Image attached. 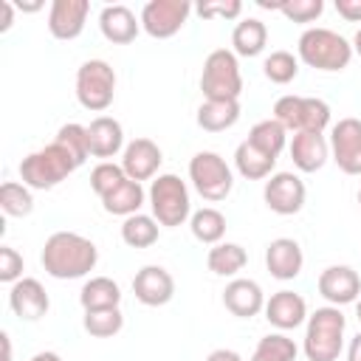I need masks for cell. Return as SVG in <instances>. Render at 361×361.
Listing matches in <instances>:
<instances>
[{
	"mask_svg": "<svg viewBox=\"0 0 361 361\" xmlns=\"http://www.w3.org/2000/svg\"><path fill=\"white\" fill-rule=\"evenodd\" d=\"M39 262L54 279H82L96 268L99 248L76 231H54L42 245Z\"/></svg>",
	"mask_w": 361,
	"mask_h": 361,
	"instance_id": "6da1fadb",
	"label": "cell"
},
{
	"mask_svg": "<svg viewBox=\"0 0 361 361\" xmlns=\"http://www.w3.org/2000/svg\"><path fill=\"white\" fill-rule=\"evenodd\" d=\"M296 56H299V62H305L313 71L338 73L353 59V42L344 39L333 28L313 25V28H305L302 31V37L296 42Z\"/></svg>",
	"mask_w": 361,
	"mask_h": 361,
	"instance_id": "7a4b0ae2",
	"label": "cell"
},
{
	"mask_svg": "<svg viewBox=\"0 0 361 361\" xmlns=\"http://www.w3.org/2000/svg\"><path fill=\"white\" fill-rule=\"evenodd\" d=\"M344 330H347V319L341 307L324 305L307 313L305 338H302V350L307 361H338L344 350Z\"/></svg>",
	"mask_w": 361,
	"mask_h": 361,
	"instance_id": "3957f363",
	"label": "cell"
},
{
	"mask_svg": "<svg viewBox=\"0 0 361 361\" xmlns=\"http://www.w3.org/2000/svg\"><path fill=\"white\" fill-rule=\"evenodd\" d=\"M76 166V161L71 158V152L65 147H59L56 141H51L48 147L42 149H34L28 152L23 161H20V180L28 186V189H54L59 186Z\"/></svg>",
	"mask_w": 361,
	"mask_h": 361,
	"instance_id": "277c9868",
	"label": "cell"
},
{
	"mask_svg": "<svg viewBox=\"0 0 361 361\" xmlns=\"http://www.w3.org/2000/svg\"><path fill=\"white\" fill-rule=\"evenodd\" d=\"M147 200L152 209V217L164 228H178L192 217V200H189V186L172 172H164L152 178L147 189Z\"/></svg>",
	"mask_w": 361,
	"mask_h": 361,
	"instance_id": "5b68a950",
	"label": "cell"
},
{
	"mask_svg": "<svg viewBox=\"0 0 361 361\" xmlns=\"http://www.w3.org/2000/svg\"><path fill=\"white\" fill-rule=\"evenodd\" d=\"M200 90L206 99L212 102H240L243 93V73H240V62L237 54L228 48H217L203 59V71H200Z\"/></svg>",
	"mask_w": 361,
	"mask_h": 361,
	"instance_id": "8992f818",
	"label": "cell"
},
{
	"mask_svg": "<svg viewBox=\"0 0 361 361\" xmlns=\"http://www.w3.org/2000/svg\"><path fill=\"white\" fill-rule=\"evenodd\" d=\"M274 118L288 133H324L330 124V104L316 96H279L274 102Z\"/></svg>",
	"mask_w": 361,
	"mask_h": 361,
	"instance_id": "52a82bcc",
	"label": "cell"
},
{
	"mask_svg": "<svg viewBox=\"0 0 361 361\" xmlns=\"http://www.w3.org/2000/svg\"><path fill=\"white\" fill-rule=\"evenodd\" d=\"M189 180L195 186V192L203 197V200H226L234 189V172L231 166L226 164L223 155L212 152V149H200L192 155L189 161Z\"/></svg>",
	"mask_w": 361,
	"mask_h": 361,
	"instance_id": "ba28073f",
	"label": "cell"
},
{
	"mask_svg": "<svg viewBox=\"0 0 361 361\" xmlns=\"http://www.w3.org/2000/svg\"><path fill=\"white\" fill-rule=\"evenodd\" d=\"M76 99L85 110L102 113L116 99V71L104 59H87L76 71Z\"/></svg>",
	"mask_w": 361,
	"mask_h": 361,
	"instance_id": "9c48e42d",
	"label": "cell"
},
{
	"mask_svg": "<svg viewBox=\"0 0 361 361\" xmlns=\"http://www.w3.org/2000/svg\"><path fill=\"white\" fill-rule=\"evenodd\" d=\"M189 14H192L189 0H149V3H144L138 20H141V28L149 37L169 39L186 25Z\"/></svg>",
	"mask_w": 361,
	"mask_h": 361,
	"instance_id": "30bf717a",
	"label": "cell"
},
{
	"mask_svg": "<svg viewBox=\"0 0 361 361\" xmlns=\"http://www.w3.org/2000/svg\"><path fill=\"white\" fill-rule=\"evenodd\" d=\"M330 158L344 175H361V118H338L330 127Z\"/></svg>",
	"mask_w": 361,
	"mask_h": 361,
	"instance_id": "8fae6325",
	"label": "cell"
},
{
	"mask_svg": "<svg viewBox=\"0 0 361 361\" xmlns=\"http://www.w3.org/2000/svg\"><path fill=\"white\" fill-rule=\"evenodd\" d=\"M307 189L296 172H274L262 186V200L274 214H299L305 206Z\"/></svg>",
	"mask_w": 361,
	"mask_h": 361,
	"instance_id": "7c38bea8",
	"label": "cell"
},
{
	"mask_svg": "<svg viewBox=\"0 0 361 361\" xmlns=\"http://www.w3.org/2000/svg\"><path fill=\"white\" fill-rule=\"evenodd\" d=\"M316 288H319V293H322L333 307H341V305L358 302V296H361V276H358V271L350 268V265H327V268L319 274Z\"/></svg>",
	"mask_w": 361,
	"mask_h": 361,
	"instance_id": "4fadbf2b",
	"label": "cell"
},
{
	"mask_svg": "<svg viewBox=\"0 0 361 361\" xmlns=\"http://www.w3.org/2000/svg\"><path fill=\"white\" fill-rule=\"evenodd\" d=\"M8 307L20 322H39L48 313L51 299L39 279L23 276L8 288Z\"/></svg>",
	"mask_w": 361,
	"mask_h": 361,
	"instance_id": "5bb4252c",
	"label": "cell"
},
{
	"mask_svg": "<svg viewBox=\"0 0 361 361\" xmlns=\"http://www.w3.org/2000/svg\"><path fill=\"white\" fill-rule=\"evenodd\" d=\"M161 161H164V152L161 147L152 141V138H133L124 152H121V169L130 180H149V178H158V169H161Z\"/></svg>",
	"mask_w": 361,
	"mask_h": 361,
	"instance_id": "9a60e30c",
	"label": "cell"
},
{
	"mask_svg": "<svg viewBox=\"0 0 361 361\" xmlns=\"http://www.w3.org/2000/svg\"><path fill=\"white\" fill-rule=\"evenodd\" d=\"M133 293L147 307H161L175 296V279L164 265H144L133 276Z\"/></svg>",
	"mask_w": 361,
	"mask_h": 361,
	"instance_id": "2e32d148",
	"label": "cell"
},
{
	"mask_svg": "<svg viewBox=\"0 0 361 361\" xmlns=\"http://www.w3.org/2000/svg\"><path fill=\"white\" fill-rule=\"evenodd\" d=\"M262 313H265L271 327L285 333V330H296L299 324L307 322V302H305L302 293L285 288V290H276V293H271L265 299V310Z\"/></svg>",
	"mask_w": 361,
	"mask_h": 361,
	"instance_id": "e0dca14e",
	"label": "cell"
},
{
	"mask_svg": "<svg viewBox=\"0 0 361 361\" xmlns=\"http://www.w3.org/2000/svg\"><path fill=\"white\" fill-rule=\"evenodd\" d=\"M90 3L87 0H54L48 8V31L54 39L71 42L85 31Z\"/></svg>",
	"mask_w": 361,
	"mask_h": 361,
	"instance_id": "ac0fdd59",
	"label": "cell"
},
{
	"mask_svg": "<svg viewBox=\"0 0 361 361\" xmlns=\"http://www.w3.org/2000/svg\"><path fill=\"white\" fill-rule=\"evenodd\" d=\"M302 265H305V254H302V245L293 237H276V240L268 243L265 268L274 279H279V282L296 279L302 274Z\"/></svg>",
	"mask_w": 361,
	"mask_h": 361,
	"instance_id": "d6986e66",
	"label": "cell"
},
{
	"mask_svg": "<svg viewBox=\"0 0 361 361\" xmlns=\"http://www.w3.org/2000/svg\"><path fill=\"white\" fill-rule=\"evenodd\" d=\"M223 307L237 319H254L257 313L265 310V293H262L259 282L234 276L223 288Z\"/></svg>",
	"mask_w": 361,
	"mask_h": 361,
	"instance_id": "ffe728a7",
	"label": "cell"
},
{
	"mask_svg": "<svg viewBox=\"0 0 361 361\" xmlns=\"http://www.w3.org/2000/svg\"><path fill=\"white\" fill-rule=\"evenodd\" d=\"M288 152L299 172H319L330 158V141L324 133H293Z\"/></svg>",
	"mask_w": 361,
	"mask_h": 361,
	"instance_id": "44dd1931",
	"label": "cell"
},
{
	"mask_svg": "<svg viewBox=\"0 0 361 361\" xmlns=\"http://www.w3.org/2000/svg\"><path fill=\"white\" fill-rule=\"evenodd\" d=\"M99 28H102V37L113 45H127L138 37L141 31V20L135 17L133 8L121 6V3H113V6H104L99 11Z\"/></svg>",
	"mask_w": 361,
	"mask_h": 361,
	"instance_id": "7402d4cb",
	"label": "cell"
},
{
	"mask_svg": "<svg viewBox=\"0 0 361 361\" xmlns=\"http://www.w3.org/2000/svg\"><path fill=\"white\" fill-rule=\"evenodd\" d=\"M87 147L93 158H113L118 152H124V127L118 118L113 116H96L87 124Z\"/></svg>",
	"mask_w": 361,
	"mask_h": 361,
	"instance_id": "603a6c76",
	"label": "cell"
},
{
	"mask_svg": "<svg viewBox=\"0 0 361 361\" xmlns=\"http://www.w3.org/2000/svg\"><path fill=\"white\" fill-rule=\"evenodd\" d=\"M268 45V28L257 17H243L231 31V51L237 56H259Z\"/></svg>",
	"mask_w": 361,
	"mask_h": 361,
	"instance_id": "cb8c5ba5",
	"label": "cell"
},
{
	"mask_svg": "<svg viewBox=\"0 0 361 361\" xmlns=\"http://www.w3.org/2000/svg\"><path fill=\"white\" fill-rule=\"evenodd\" d=\"M197 127L206 130V133H223V130H231L237 121H240V102H212L206 99L200 107H197Z\"/></svg>",
	"mask_w": 361,
	"mask_h": 361,
	"instance_id": "d4e9b609",
	"label": "cell"
},
{
	"mask_svg": "<svg viewBox=\"0 0 361 361\" xmlns=\"http://www.w3.org/2000/svg\"><path fill=\"white\" fill-rule=\"evenodd\" d=\"M144 200H147L144 186H141L138 180H130V178H127V180H124V183H118L110 195H104V197H102V206H104V212H107V214L130 217V214H138V212H141Z\"/></svg>",
	"mask_w": 361,
	"mask_h": 361,
	"instance_id": "484cf974",
	"label": "cell"
},
{
	"mask_svg": "<svg viewBox=\"0 0 361 361\" xmlns=\"http://www.w3.org/2000/svg\"><path fill=\"white\" fill-rule=\"evenodd\" d=\"M79 302L85 310H104V307H118L121 305V288L110 276H90L82 290Z\"/></svg>",
	"mask_w": 361,
	"mask_h": 361,
	"instance_id": "4316f807",
	"label": "cell"
},
{
	"mask_svg": "<svg viewBox=\"0 0 361 361\" xmlns=\"http://www.w3.org/2000/svg\"><path fill=\"white\" fill-rule=\"evenodd\" d=\"M254 149L265 152L268 158H279V152L288 147V130L276 121V118H262L257 121L251 130H248V138H245Z\"/></svg>",
	"mask_w": 361,
	"mask_h": 361,
	"instance_id": "83f0119b",
	"label": "cell"
},
{
	"mask_svg": "<svg viewBox=\"0 0 361 361\" xmlns=\"http://www.w3.org/2000/svg\"><path fill=\"white\" fill-rule=\"evenodd\" d=\"M234 166L245 180H268L274 175L276 158H268L265 152L254 149L248 141H240L234 149Z\"/></svg>",
	"mask_w": 361,
	"mask_h": 361,
	"instance_id": "f1b7e54d",
	"label": "cell"
},
{
	"mask_svg": "<svg viewBox=\"0 0 361 361\" xmlns=\"http://www.w3.org/2000/svg\"><path fill=\"white\" fill-rule=\"evenodd\" d=\"M248 262V254L240 243H217L206 254V265L217 276H237Z\"/></svg>",
	"mask_w": 361,
	"mask_h": 361,
	"instance_id": "f546056e",
	"label": "cell"
},
{
	"mask_svg": "<svg viewBox=\"0 0 361 361\" xmlns=\"http://www.w3.org/2000/svg\"><path fill=\"white\" fill-rule=\"evenodd\" d=\"M189 228H192V237L203 245H217L223 243V234H226V214L212 209V206H203L197 212H192L189 217Z\"/></svg>",
	"mask_w": 361,
	"mask_h": 361,
	"instance_id": "4dcf8cb0",
	"label": "cell"
},
{
	"mask_svg": "<svg viewBox=\"0 0 361 361\" xmlns=\"http://www.w3.org/2000/svg\"><path fill=\"white\" fill-rule=\"evenodd\" d=\"M158 234H161V223L152 214H144V212L130 214L121 223V240L130 248H149V245L158 243Z\"/></svg>",
	"mask_w": 361,
	"mask_h": 361,
	"instance_id": "1f68e13d",
	"label": "cell"
},
{
	"mask_svg": "<svg viewBox=\"0 0 361 361\" xmlns=\"http://www.w3.org/2000/svg\"><path fill=\"white\" fill-rule=\"evenodd\" d=\"M296 341L285 333H268L257 341L251 361H296Z\"/></svg>",
	"mask_w": 361,
	"mask_h": 361,
	"instance_id": "d6a6232c",
	"label": "cell"
},
{
	"mask_svg": "<svg viewBox=\"0 0 361 361\" xmlns=\"http://www.w3.org/2000/svg\"><path fill=\"white\" fill-rule=\"evenodd\" d=\"M82 327L93 338H113L124 327V313L121 307H104V310H85Z\"/></svg>",
	"mask_w": 361,
	"mask_h": 361,
	"instance_id": "836d02e7",
	"label": "cell"
},
{
	"mask_svg": "<svg viewBox=\"0 0 361 361\" xmlns=\"http://www.w3.org/2000/svg\"><path fill=\"white\" fill-rule=\"evenodd\" d=\"M0 209L8 217H28L34 212V195L25 183L17 180H6L0 186Z\"/></svg>",
	"mask_w": 361,
	"mask_h": 361,
	"instance_id": "e575fe53",
	"label": "cell"
},
{
	"mask_svg": "<svg viewBox=\"0 0 361 361\" xmlns=\"http://www.w3.org/2000/svg\"><path fill=\"white\" fill-rule=\"evenodd\" d=\"M262 73L274 85H288L299 76V56H293L290 51H271L262 62Z\"/></svg>",
	"mask_w": 361,
	"mask_h": 361,
	"instance_id": "d590c367",
	"label": "cell"
},
{
	"mask_svg": "<svg viewBox=\"0 0 361 361\" xmlns=\"http://www.w3.org/2000/svg\"><path fill=\"white\" fill-rule=\"evenodd\" d=\"M59 147H65L71 152V158L76 161V166H82L87 158H90V147H87V127L76 124V121H68L56 130V138H54Z\"/></svg>",
	"mask_w": 361,
	"mask_h": 361,
	"instance_id": "8d00e7d4",
	"label": "cell"
},
{
	"mask_svg": "<svg viewBox=\"0 0 361 361\" xmlns=\"http://www.w3.org/2000/svg\"><path fill=\"white\" fill-rule=\"evenodd\" d=\"M124 180H127V175H124L121 164H113V161H102V164H96L93 172H90V189H93L99 197L110 195V192H113L118 183H124Z\"/></svg>",
	"mask_w": 361,
	"mask_h": 361,
	"instance_id": "74e56055",
	"label": "cell"
},
{
	"mask_svg": "<svg viewBox=\"0 0 361 361\" xmlns=\"http://www.w3.org/2000/svg\"><path fill=\"white\" fill-rule=\"evenodd\" d=\"M324 11L322 0H279V14L290 23H313Z\"/></svg>",
	"mask_w": 361,
	"mask_h": 361,
	"instance_id": "f35d334b",
	"label": "cell"
},
{
	"mask_svg": "<svg viewBox=\"0 0 361 361\" xmlns=\"http://www.w3.org/2000/svg\"><path fill=\"white\" fill-rule=\"evenodd\" d=\"M195 11H197L203 20H214V17L234 20V17L243 14V3H240V0H206V3H197Z\"/></svg>",
	"mask_w": 361,
	"mask_h": 361,
	"instance_id": "ab89813d",
	"label": "cell"
},
{
	"mask_svg": "<svg viewBox=\"0 0 361 361\" xmlns=\"http://www.w3.org/2000/svg\"><path fill=\"white\" fill-rule=\"evenodd\" d=\"M17 279H23V254L11 245H0V282L14 285Z\"/></svg>",
	"mask_w": 361,
	"mask_h": 361,
	"instance_id": "60d3db41",
	"label": "cell"
},
{
	"mask_svg": "<svg viewBox=\"0 0 361 361\" xmlns=\"http://www.w3.org/2000/svg\"><path fill=\"white\" fill-rule=\"evenodd\" d=\"M336 11L347 23H361V0H336Z\"/></svg>",
	"mask_w": 361,
	"mask_h": 361,
	"instance_id": "b9f144b4",
	"label": "cell"
},
{
	"mask_svg": "<svg viewBox=\"0 0 361 361\" xmlns=\"http://www.w3.org/2000/svg\"><path fill=\"white\" fill-rule=\"evenodd\" d=\"M206 361H243V355L237 350H228V347H220V350H212L206 355Z\"/></svg>",
	"mask_w": 361,
	"mask_h": 361,
	"instance_id": "7bdbcfd3",
	"label": "cell"
},
{
	"mask_svg": "<svg viewBox=\"0 0 361 361\" xmlns=\"http://www.w3.org/2000/svg\"><path fill=\"white\" fill-rule=\"evenodd\" d=\"M14 3L11 0H0V11H3V20H0V31H8L11 23H14Z\"/></svg>",
	"mask_w": 361,
	"mask_h": 361,
	"instance_id": "ee69618b",
	"label": "cell"
},
{
	"mask_svg": "<svg viewBox=\"0 0 361 361\" xmlns=\"http://www.w3.org/2000/svg\"><path fill=\"white\" fill-rule=\"evenodd\" d=\"M347 361H361V330L347 344Z\"/></svg>",
	"mask_w": 361,
	"mask_h": 361,
	"instance_id": "f6af8a7d",
	"label": "cell"
},
{
	"mask_svg": "<svg viewBox=\"0 0 361 361\" xmlns=\"http://www.w3.org/2000/svg\"><path fill=\"white\" fill-rule=\"evenodd\" d=\"M31 361H62V358H59V353H54V350H42V353L31 355Z\"/></svg>",
	"mask_w": 361,
	"mask_h": 361,
	"instance_id": "bcb514c9",
	"label": "cell"
},
{
	"mask_svg": "<svg viewBox=\"0 0 361 361\" xmlns=\"http://www.w3.org/2000/svg\"><path fill=\"white\" fill-rule=\"evenodd\" d=\"M0 341H3V361H11V341H8V333H0Z\"/></svg>",
	"mask_w": 361,
	"mask_h": 361,
	"instance_id": "7dc6e473",
	"label": "cell"
},
{
	"mask_svg": "<svg viewBox=\"0 0 361 361\" xmlns=\"http://www.w3.org/2000/svg\"><path fill=\"white\" fill-rule=\"evenodd\" d=\"M14 6H17L20 11H39V8H42L39 0H34V3H23V0H20V3H14Z\"/></svg>",
	"mask_w": 361,
	"mask_h": 361,
	"instance_id": "c3c4849f",
	"label": "cell"
},
{
	"mask_svg": "<svg viewBox=\"0 0 361 361\" xmlns=\"http://www.w3.org/2000/svg\"><path fill=\"white\" fill-rule=\"evenodd\" d=\"M353 54H358L361 56V28L355 31V37H353Z\"/></svg>",
	"mask_w": 361,
	"mask_h": 361,
	"instance_id": "681fc988",
	"label": "cell"
},
{
	"mask_svg": "<svg viewBox=\"0 0 361 361\" xmlns=\"http://www.w3.org/2000/svg\"><path fill=\"white\" fill-rule=\"evenodd\" d=\"M355 316H358V322H361V296H358V302H355Z\"/></svg>",
	"mask_w": 361,
	"mask_h": 361,
	"instance_id": "f907efd6",
	"label": "cell"
},
{
	"mask_svg": "<svg viewBox=\"0 0 361 361\" xmlns=\"http://www.w3.org/2000/svg\"><path fill=\"white\" fill-rule=\"evenodd\" d=\"M358 206H361V189H358Z\"/></svg>",
	"mask_w": 361,
	"mask_h": 361,
	"instance_id": "816d5d0a",
	"label": "cell"
}]
</instances>
